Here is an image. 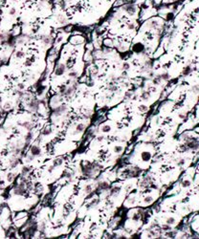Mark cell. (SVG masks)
<instances>
[{
  "label": "cell",
  "mask_w": 199,
  "mask_h": 239,
  "mask_svg": "<svg viewBox=\"0 0 199 239\" xmlns=\"http://www.w3.org/2000/svg\"><path fill=\"white\" fill-rule=\"evenodd\" d=\"M139 236L140 235L138 234H130V238H139Z\"/></svg>",
  "instance_id": "60"
},
{
  "label": "cell",
  "mask_w": 199,
  "mask_h": 239,
  "mask_svg": "<svg viewBox=\"0 0 199 239\" xmlns=\"http://www.w3.org/2000/svg\"><path fill=\"white\" fill-rule=\"evenodd\" d=\"M145 49V46L143 45L142 43H136L134 46H133V50L136 52V53H141L144 51Z\"/></svg>",
  "instance_id": "24"
},
{
  "label": "cell",
  "mask_w": 199,
  "mask_h": 239,
  "mask_svg": "<svg viewBox=\"0 0 199 239\" xmlns=\"http://www.w3.org/2000/svg\"><path fill=\"white\" fill-rule=\"evenodd\" d=\"M175 163L178 166H183L186 163V160L184 158H178L175 160Z\"/></svg>",
  "instance_id": "41"
},
{
  "label": "cell",
  "mask_w": 199,
  "mask_h": 239,
  "mask_svg": "<svg viewBox=\"0 0 199 239\" xmlns=\"http://www.w3.org/2000/svg\"><path fill=\"white\" fill-rule=\"evenodd\" d=\"M26 191H27V188L25 184L18 183L17 185H14V190H12V193L17 196H24L25 194H26Z\"/></svg>",
  "instance_id": "3"
},
{
  "label": "cell",
  "mask_w": 199,
  "mask_h": 239,
  "mask_svg": "<svg viewBox=\"0 0 199 239\" xmlns=\"http://www.w3.org/2000/svg\"><path fill=\"white\" fill-rule=\"evenodd\" d=\"M178 117L180 119H182V120H184L187 118V112H180L179 114H178Z\"/></svg>",
  "instance_id": "57"
},
{
  "label": "cell",
  "mask_w": 199,
  "mask_h": 239,
  "mask_svg": "<svg viewBox=\"0 0 199 239\" xmlns=\"http://www.w3.org/2000/svg\"><path fill=\"white\" fill-rule=\"evenodd\" d=\"M68 77H69V78H71V80H77V78H79V73H78L77 71L72 70L68 73Z\"/></svg>",
  "instance_id": "32"
},
{
  "label": "cell",
  "mask_w": 199,
  "mask_h": 239,
  "mask_svg": "<svg viewBox=\"0 0 199 239\" xmlns=\"http://www.w3.org/2000/svg\"><path fill=\"white\" fill-rule=\"evenodd\" d=\"M66 65H65L64 63H62V62H58V63L57 64V66L55 67V76H57V77H61V76H63V75L65 74V72H66Z\"/></svg>",
  "instance_id": "5"
},
{
  "label": "cell",
  "mask_w": 199,
  "mask_h": 239,
  "mask_svg": "<svg viewBox=\"0 0 199 239\" xmlns=\"http://www.w3.org/2000/svg\"><path fill=\"white\" fill-rule=\"evenodd\" d=\"M15 177H16V174H15V173H12V172H9V173L7 174V176H6V179H7V181L9 182V183H12V182L14 181Z\"/></svg>",
  "instance_id": "28"
},
{
  "label": "cell",
  "mask_w": 199,
  "mask_h": 239,
  "mask_svg": "<svg viewBox=\"0 0 199 239\" xmlns=\"http://www.w3.org/2000/svg\"><path fill=\"white\" fill-rule=\"evenodd\" d=\"M138 185H139V187H141V188H145V187H148V185H149V184L148 183L147 181H145L144 179H142V180L139 182Z\"/></svg>",
  "instance_id": "44"
},
{
  "label": "cell",
  "mask_w": 199,
  "mask_h": 239,
  "mask_svg": "<svg viewBox=\"0 0 199 239\" xmlns=\"http://www.w3.org/2000/svg\"><path fill=\"white\" fill-rule=\"evenodd\" d=\"M122 9L128 15H134L137 11H138V8H137L135 4H126L124 6H123Z\"/></svg>",
  "instance_id": "6"
},
{
  "label": "cell",
  "mask_w": 199,
  "mask_h": 239,
  "mask_svg": "<svg viewBox=\"0 0 199 239\" xmlns=\"http://www.w3.org/2000/svg\"><path fill=\"white\" fill-rule=\"evenodd\" d=\"M160 78H161L162 81H167L169 80V74L167 73V72H165V73L160 75Z\"/></svg>",
  "instance_id": "43"
},
{
  "label": "cell",
  "mask_w": 199,
  "mask_h": 239,
  "mask_svg": "<svg viewBox=\"0 0 199 239\" xmlns=\"http://www.w3.org/2000/svg\"><path fill=\"white\" fill-rule=\"evenodd\" d=\"M55 168H55V166H53V165L50 166L49 168H48V172H49V173H52V172L55 170Z\"/></svg>",
  "instance_id": "59"
},
{
  "label": "cell",
  "mask_w": 199,
  "mask_h": 239,
  "mask_svg": "<svg viewBox=\"0 0 199 239\" xmlns=\"http://www.w3.org/2000/svg\"><path fill=\"white\" fill-rule=\"evenodd\" d=\"M101 131L102 132V133H108V132L111 131V126H110L109 124L102 125V126L101 127Z\"/></svg>",
  "instance_id": "36"
},
{
  "label": "cell",
  "mask_w": 199,
  "mask_h": 239,
  "mask_svg": "<svg viewBox=\"0 0 199 239\" xmlns=\"http://www.w3.org/2000/svg\"><path fill=\"white\" fill-rule=\"evenodd\" d=\"M138 110L140 112L142 113H145V112H148V106H147L145 104H141L138 106Z\"/></svg>",
  "instance_id": "46"
},
{
  "label": "cell",
  "mask_w": 199,
  "mask_h": 239,
  "mask_svg": "<svg viewBox=\"0 0 199 239\" xmlns=\"http://www.w3.org/2000/svg\"><path fill=\"white\" fill-rule=\"evenodd\" d=\"M108 190H109V196L117 197L121 192V187H119V185H114V187H110Z\"/></svg>",
  "instance_id": "13"
},
{
  "label": "cell",
  "mask_w": 199,
  "mask_h": 239,
  "mask_svg": "<svg viewBox=\"0 0 199 239\" xmlns=\"http://www.w3.org/2000/svg\"><path fill=\"white\" fill-rule=\"evenodd\" d=\"M176 234H177V231H172V229H170V231H166V237L167 238H175L176 236Z\"/></svg>",
  "instance_id": "33"
},
{
  "label": "cell",
  "mask_w": 199,
  "mask_h": 239,
  "mask_svg": "<svg viewBox=\"0 0 199 239\" xmlns=\"http://www.w3.org/2000/svg\"><path fill=\"white\" fill-rule=\"evenodd\" d=\"M52 128L51 127H45V128H43V130L41 131V135L42 136H50V135L52 134Z\"/></svg>",
  "instance_id": "31"
},
{
  "label": "cell",
  "mask_w": 199,
  "mask_h": 239,
  "mask_svg": "<svg viewBox=\"0 0 199 239\" xmlns=\"http://www.w3.org/2000/svg\"><path fill=\"white\" fill-rule=\"evenodd\" d=\"M113 151L116 154H121L124 151V146H115L113 148Z\"/></svg>",
  "instance_id": "38"
},
{
  "label": "cell",
  "mask_w": 199,
  "mask_h": 239,
  "mask_svg": "<svg viewBox=\"0 0 199 239\" xmlns=\"http://www.w3.org/2000/svg\"><path fill=\"white\" fill-rule=\"evenodd\" d=\"M104 140V136H98V138H97V141H99V143H101V141H102Z\"/></svg>",
  "instance_id": "61"
},
{
  "label": "cell",
  "mask_w": 199,
  "mask_h": 239,
  "mask_svg": "<svg viewBox=\"0 0 199 239\" xmlns=\"http://www.w3.org/2000/svg\"><path fill=\"white\" fill-rule=\"evenodd\" d=\"M35 159H36V157L34 155H32L30 152L26 154V162H28V163L33 162V161H35Z\"/></svg>",
  "instance_id": "47"
},
{
  "label": "cell",
  "mask_w": 199,
  "mask_h": 239,
  "mask_svg": "<svg viewBox=\"0 0 199 239\" xmlns=\"http://www.w3.org/2000/svg\"><path fill=\"white\" fill-rule=\"evenodd\" d=\"M132 188V185H127L126 187V191H129Z\"/></svg>",
  "instance_id": "62"
},
{
  "label": "cell",
  "mask_w": 199,
  "mask_h": 239,
  "mask_svg": "<svg viewBox=\"0 0 199 239\" xmlns=\"http://www.w3.org/2000/svg\"><path fill=\"white\" fill-rule=\"evenodd\" d=\"M14 56H15V58H23L24 56H25V53L22 52V51H16L14 53Z\"/></svg>",
  "instance_id": "49"
},
{
  "label": "cell",
  "mask_w": 199,
  "mask_h": 239,
  "mask_svg": "<svg viewBox=\"0 0 199 239\" xmlns=\"http://www.w3.org/2000/svg\"><path fill=\"white\" fill-rule=\"evenodd\" d=\"M62 165H63V158H61V157H58V158L53 160V166L55 168H58V166H61Z\"/></svg>",
  "instance_id": "23"
},
{
  "label": "cell",
  "mask_w": 199,
  "mask_h": 239,
  "mask_svg": "<svg viewBox=\"0 0 199 239\" xmlns=\"http://www.w3.org/2000/svg\"><path fill=\"white\" fill-rule=\"evenodd\" d=\"M31 171H32V168L27 166H22V168H21V170H20V176L27 177V176L31 173Z\"/></svg>",
  "instance_id": "20"
},
{
  "label": "cell",
  "mask_w": 199,
  "mask_h": 239,
  "mask_svg": "<svg viewBox=\"0 0 199 239\" xmlns=\"http://www.w3.org/2000/svg\"><path fill=\"white\" fill-rule=\"evenodd\" d=\"M46 229V223L44 221H41L38 224V231L40 232H44Z\"/></svg>",
  "instance_id": "40"
},
{
  "label": "cell",
  "mask_w": 199,
  "mask_h": 239,
  "mask_svg": "<svg viewBox=\"0 0 199 239\" xmlns=\"http://www.w3.org/2000/svg\"><path fill=\"white\" fill-rule=\"evenodd\" d=\"M1 180H2V176L0 175V181H1Z\"/></svg>",
  "instance_id": "64"
},
{
  "label": "cell",
  "mask_w": 199,
  "mask_h": 239,
  "mask_svg": "<svg viewBox=\"0 0 199 239\" xmlns=\"http://www.w3.org/2000/svg\"><path fill=\"white\" fill-rule=\"evenodd\" d=\"M152 158V155H151V153L150 152H148V151H143L141 153V159H142V161H144V162H149L151 160Z\"/></svg>",
  "instance_id": "19"
},
{
  "label": "cell",
  "mask_w": 199,
  "mask_h": 239,
  "mask_svg": "<svg viewBox=\"0 0 199 239\" xmlns=\"http://www.w3.org/2000/svg\"><path fill=\"white\" fill-rule=\"evenodd\" d=\"M133 96H134V92H132V91H128V92H126V95H124V99L126 100H132Z\"/></svg>",
  "instance_id": "48"
},
{
  "label": "cell",
  "mask_w": 199,
  "mask_h": 239,
  "mask_svg": "<svg viewBox=\"0 0 199 239\" xmlns=\"http://www.w3.org/2000/svg\"><path fill=\"white\" fill-rule=\"evenodd\" d=\"M83 191H84V193L86 194V195L91 194L92 191H93V185L91 184H86L84 185V187H83Z\"/></svg>",
  "instance_id": "25"
},
{
  "label": "cell",
  "mask_w": 199,
  "mask_h": 239,
  "mask_svg": "<svg viewBox=\"0 0 199 239\" xmlns=\"http://www.w3.org/2000/svg\"><path fill=\"white\" fill-rule=\"evenodd\" d=\"M34 190H35V192L36 193V194H41L42 192H43V190H44V188H43V187L40 184H38L37 183L36 185H35V187H34Z\"/></svg>",
  "instance_id": "26"
},
{
  "label": "cell",
  "mask_w": 199,
  "mask_h": 239,
  "mask_svg": "<svg viewBox=\"0 0 199 239\" xmlns=\"http://www.w3.org/2000/svg\"><path fill=\"white\" fill-rule=\"evenodd\" d=\"M191 91L194 94H195V95H196V94L198 93V91H199V87H198L197 84H194V85H192L191 88Z\"/></svg>",
  "instance_id": "55"
},
{
  "label": "cell",
  "mask_w": 199,
  "mask_h": 239,
  "mask_svg": "<svg viewBox=\"0 0 199 239\" xmlns=\"http://www.w3.org/2000/svg\"><path fill=\"white\" fill-rule=\"evenodd\" d=\"M40 41L42 42L44 46H49L52 43V37L48 34H43V36H40Z\"/></svg>",
  "instance_id": "16"
},
{
  "label": "cell",
  "mask_w": 199,
  "mask_h": 239,
  "mask_svg": "<svg viewBox=\"0 0 199 239\" xmlns=\"http://www.w3.org/2000/svg\"><path fill=\"white\" fill-rule=\"evenodd\" d=\"M104 46H106V47H113L114 46V41L112 39H110V38H106L104 41Z\"/></svg>",
  "instance_id": "42"
},
{
  "label": "cell",
  "mask_w": 199,
  "mask_h": 239,
  "mask_svg": "<svg viewBox=\"0 0 199 239\" xmlns=\"http://www.w3.org/2000/svg\"><path fill=\"white\" fill-rule=\"evenodd\" d=\"M106 87H107V89H108V90L111 91V92H116L117 89H118L117 86L115 85V83H114V82H112V81L107 84V86H106Z\"/></svg>",
  "instance_id": "34"
},
{
  "label": "cell",
  "mask_w": 199,
  "mask_h": 239,
  "mask_svg": "<svg viewBox=\"0 0 199 239\" xmlns=\"http://www.w3.org/2000/svg\"><path fill=\"white\" fill-rule=\"evenodd\" d=\"M150 96H151V94L149 91H143L142 94H141V99L143 100H148L149 98H150Z\"/></svg>",
  "instance_id": "27"
},
{
  "label": "cell",
  "mask_w": 199,
  "mask_h": 239,
  "mask_svg": "<svg viewBox=\"0 0 199 239\" xmlns=\"http://www.w3.org/2000/svg\"><path fill=\"white\" fill-rule=\"evenodd\" d=\"M144 209H138L137 210H135L134 212L132 213V215H131V219L133 220V221H135V222H138L141 220V218L143 217V215H144Z\"/></svg>",
  "instance_id": "9"
},
{
  "label": "cell",
  "mask_w": 199,
  "mask_h": 239,
  "mask_svg": "<svg viewBox=\"0 0 199 239\" xmlns=\"http://www.w3.org/2000/svg\"><path fill=\"white\" fill-rule=\"evenodd\" d=\"M85 129H86V124H82V122H79V124H78L76 126H75L73 135L82 134V133H83V132H84Z\"/></svg>",
  "instance_id": "10"
},
{
  "label": "cell",
  "mask_w": 199,
  "mask_h": 239,
  "mask_svg": "<svg viewBox=\"0 0 199 239\" xmlns=\"http://www.w3.org/2000/svg\"><path fill=\"white\" fill-rule=\"evenodd\" d=\"M192 73V67H191V65H187L186 67L183 69V71H182V75L184 77H188Z\"/></svg>",
  "instance_id": "22"
},
{
  "label": "cell",
  "mask_w": 199,
  "mask_h": 239,
  "mask_svg": "<svg viewBox=\"0 0 199 239\" xmlns=\"http://www.w3.org/2000/svg\"><path fill=\"white\" fill-rule=\"evenodd\" d=\"M32 155H34L36 158V157H39L40 155H41V148H40V146H37V144H34V146H32L30 147V151H29Z\"/></svg>",
  "instance_id": "11"
},
{
  "label": "cell",
  "mask_w": 199,
  "mask_h": 239,
  "mask_svg": "<svg viewBox=\"0 0 199 239\" xmlns=\"http://www.w3.org/2000/svg\"><path fill=\"white\" fill-rule=\"evenodd\" d=\"M19 125H21L23 128H25L27 131H32V129L34 128V122H19L18 124Z\"/></svg>",
  "instance_id": "17"
},
{
  "label": "cell",
  "mask_w": 199,
  "mask_h": 239,
  "mask_svg": "<svg viewBox=\"0 0 199 239\" xmlns=\"http://www.w3.org/2000/svg\"><path fill=\"white\" fill-rule=\"evenodd\" d=\"M191 181L189 180V179H185V180H182L181 181V187H184V188H187V187H189L191 185Z\"/></svg>",
  "instance_id": "30"
},
{
  "label": "cell",
  "mask_w": 199,
  "mask_h": 239,
  "mask_svg": "<svg viewBox=\"0 0 199 239\" xmlns=\"http://www.w3.org/2000/svg\"><path fill=\"white\" fill-rule=\"evenodd\" d=\"M152 80V83L154 84V85H160L161 82H162V80H161V78H160V75H157V76H154L153 78H151Z\"/></svg>",
  "instance_id": "29"
},
{
  "label": "cell",
  "mask_w": 199,
  "mask_h": 239,
  "mask_svg": "<svg viewBox=\"0 0 199 239\" xmlns=\"http://www.w3.org/2000/svg\"><path fill=\"white\" fill-rule=\"evenodd\" d=\"M143 179H144L145 181H147L148 184H150L151 182H152V180H153V179H152V176H151L150 174H147V175H145V176H144V178H143Z\"/></svg>",
  "instance_id": "54"
},
{
  "label": "cell",
  "mask_w": 199,
  "mask_h": 239,
  "mask_svg": "<svg viewBox=\"0 0 199 239\" xmlns=\"http://www.w3.org/2000/svg\"><path fill=\"white\" fill-rule=\"evenodd\" d=\"M126 26H127V29L130 31L135 30V28H136V25H135V23H133V22H128V23L126 24Z\"/></svg>",
  "instance_id": "53"
},
{
  "label": "cell",
  "mask_w": 199,
  "mask_h": 239,
  "mask_svg": "<svg viewBox=\"0 0 199 239\" xmlns=\"http://www.w3.org/2000/svg\"><path fill=\"white\" fill-rule=\"evenodd\" d=\"M124 231L127 232V234H131V232H132L131 229H124Z\"/></svg>",
  "instance_id": "63"
},
{
  "label": "cell",
  "mask_w": 199,
  "mask_h": 239,
  "mask_svg": "<svg viewBox=\"0 0 199 239\" xmlns=\"http://www.w3.org/2000/svg\"><path fill=\"white\" fill-rule=\"evenodd\" d=\"M17 88H18V90H19V91H22V90H24L25 85H24L23 83H18L17 84Z\"/></svg>",
  "instance_id": "58"
},
{
  "label": "cell",
  "mask_w": 199,
  "mask_h": 239,
  "mask_svg": "<svg viewBox=\"0 0 199 239\" xmlns=\"http://www.w3.org/2000/svg\"><path fill=\"white\" fill-rule=\"evenodd\" d=\"M122 69H123L124 71H128L129 69H130V64H129L127 61L123 62V64H122Z\"/></svg>",
  "instance_id": "51"
},
{
  "label": "cell",
  "mask_w": 199,
  "mask_h": 239,
  "mask_svg": "<svg viewBox=\"0 0 199 239\" xmlns=\"http://www.w3.org/2000/svg\"><path fill=\"white\" fill-rule=\"evenodd\" d=\"M39 105H40L39 100L37 99H36V98H34V97L29 100V102H26L27 109L32 113H36L37 111H38Z\"/></svg>",
  "instance_id": "2"
},
{
  "label": "cell",
  "mask_w": 199,
  "mask_h": 239,
  "mask_svg": "<svg viewBox=\"0 0 199 239\" xmlns=\"http://www.w3.org/2000/svg\"><path fill=\"white\" fill-rule=\"evenodd\" d=\"M20 157L18 156H14L12 155V158L9 160V166H10L11 168H15L16 166L19 165L20 163Z\"/></svg>",
  "instance_id": "12"
},
{
  "label": "cell",
  "mask_w": 199,
  "mask_h": 239,
  "mask_svg": "<svg viewBox=\"0 0 199 239\" xmlns=\"http://www.w3.org/2000/svg\"><path fill=\"white\" fill-rule=\"evenodd\" d=\"M12 107V102H5L4 105H3V110H5V111H8V110H10Z\"/></svg>",
  "instance_id": "52"
},
{
  "label": "cell",
  "mask_w": 199,
  "mask_h": 239,
  "mask_svg": "<svg viewBox=\"0 0 199 239\" xmlns=\"http://www.w3.org/2000/svg\"><path fill=\"white\" fill-rule=\"evenodd\" d=\"M100 202H101L100 198H98V197L93 198V199H92L91 201H90V202L86 205L87 209H94V207H98V205L100 204Z\"/></svg>",
  "instance_id": "14"
},
{
  "label": "cell",
  "mask_w": 199,
  "mask_h": 239,
  "mask_svg": "<svg viewBox=\"0 0 199 239\" xmlns=\"http://www.w3.org/2000/svg\"><path fill=\"white\" fill-rule=\"evenodd\" d=\"M126 203L128 204V205H130V206L135 205V203H136V197H134V196L128 197V198H127V200H126Z\"/></svg>",
  "instance_id": "45"
},
{
  "label": "cell",
  "mask_w": 199,
  "mask_h": 239,
  "mask_svg": "<svg viewBox=\"0 0 199 239\" xmlns=\"http://www.w3.org/2000/svg\"><path fill=\"white\" fill-rule=\"evenodd\" d=\"M161 229H162V231H169L172 229V226L170 225H167V224H165V225H162L161 226Z\"/></svg>",
  "instance_id": "50"
},
{
  "label": "cell",
  "mask_w": 199,
  "mask_h": 239,
  "mask_svg": "<svg viewBox=\"0 0 199 239\" xmlns=\"http://www.w3.org/2000/svg\"><path fill=\"white\" fill-rule=\"evenodd\" d=\"M127 175L129 176V177L131 178H135V177H138V176L141 174L142 172V169L139 168V166H133L131 168H129L127 169Z\"/></svg>",
  "instance_id": "7"
},
{
  "label": "cell",
  "mask_w": 199,
  "mask_h": 239,
  "mask_svg": "<svg viewBox=\"0 0 199 239\" xmlns=\"http://www.w3.org/2000/svg\"><path fill=\"white\" fill-rule=\"evenodd\" d=\"M33 138H34V134L32 131H28L27 134L24 136V141H25V148L29 146L31 144V141H33Z\"/></svg>",
  "instance_id": "15"
},
{
  "label": "cell",
  "mask_w": 199,
  "mask_h": 239,
  "mask_svg": "<svg viewBox=\"0 0 199 239\" xmlns=\"http://www.w3.org/2000/svg\"><path fill=\"white\" fill-rule=\"evenodd\" d=\"M153 201H154V198L152 197V196H150V195L145 196L144 198V203L145 204V205H149V204L153 203Z\"/></svg>",
  "instance_id": "37"
},
{
  "label": "cell",
  "mask_w": 199,
  "mask_h": 239,
  "mask_svg": "<svg viewBox=\"0 0 199 239\" xmlns=\"http://www.w3.org/2000/svg\"><path fill=\"white\" fill-rule=\"evenodd\" d=\"M82 173L84 177L88 178V179H92L94 178L96 175L94 168H93V163L86 161L85 163H83V165L82 166Z\"/></svg>",
  "instance_id": "1"
},
{
  "label": "cell",
  "mask_w": 199,
  "mask_h": 239,
  "mask_svg": "<svg viewBox=\"0 0 199 239\" xmlns=\"http://www.w3.org/2000/svg\"><path fill=\"white\" fill-rule=\"evenodd\" d=\"M148 25V27L150 28V29H153V30H156L158 27L161 26L160 22H159V20H158V19H151V20H149Z\"/></svg>",
  "instance_id": "18"
},
{
  "label": "cell",
  "mask_w": 199,
  "mask_h": 239,
  "mask_svg": "<svg viewBox=\"0 0 199 239\" xmlns=\"http://www.w3.org/2000/svg\"><path fill=\"white\" fill-rule=\"evenodd\" d=\"M62 102H63V97H62L60 94H56V95L53 96L51 100H50V102H49L50 107L52 109H54L55 107H57V106L61 104Z\"/></svg>",
  "instance_id": "4"
},
{
  "label": "cell",
  "mask_w": 199,
  "mask_h": 239,
  "mask_svg": "<svg viewBox=\"0 0 199 239\" xmlns=\"http://www.w3.org/2000/svg\"><path fill=\"white\" fill-rule=\"evenodd\" d=\"M179 150H180L181 152H184V153H187V152L189 151V147L187 146V144H186L185 143H183V144H180V146H179Z\"/></svg>",
  "instance_id": "35"
},
{
  "label": "cell",
  "mask_w": 199,
  "mask_h": 239,
  "mask_svg": "<svg viewBox=\"0 0 199 239\" xmlns=\"http://www.w3.org/2000/svg\"><path fill=\"white\" fill-rule=\"evenodd\" d=\"M96 188H97V190L107 191L110 188V184L108 183L107 181H104V180L98 181L97 183H96Z\"/></svg>",
  "instance_id": "8"
},
{
  "label": "cell",
  "mask_w": 199,
  "mask_h": 239,
  "mask_svg": "<svg viewBox=\"0 0 199 239\" xmlns=\"http://www.w3.org/2000/svg\"><path fill=\"white\" fill-rule=\"evenodd\" d=\"M27 216V213L26 212H20L18 213V215H16V219H21V218H25Z\"/></svg>",
  "instance_id": "56"
},
{
  "label": "cell",
  "mask_w": 199,
  "mask_h": 239,
  "mask_svg": "<svg viewBox=\"0 0 199 239\" xmlns=\"http://www.w3.org/2000/svg\"><path fill=\"white\" fill-rule=\"evenodd\" d=\"M175 223H176V220L174 217H172V216H169V217H167L166 219V224H167V225L172 226V225L175 224Z\"/></svg>",
  "instance_id": "39"
},
{
  "label": "cell",
  "mask_w": 199,
  "mask_h": 239,
  "mask_svg": "<svg viewBox=\"0 0 199 239\" xmlns=\"http://www.w3.org/2000/svg\"><path fill=\"white\" fill-rule=\"evenodd\" d=\"M64 176H65V178L67 179V181L69 182V183H72V182H74L75 172L69 171V170H66V171L64 172Z\"/></svg>",
  "instance_id": "21"
}]
</instances>
